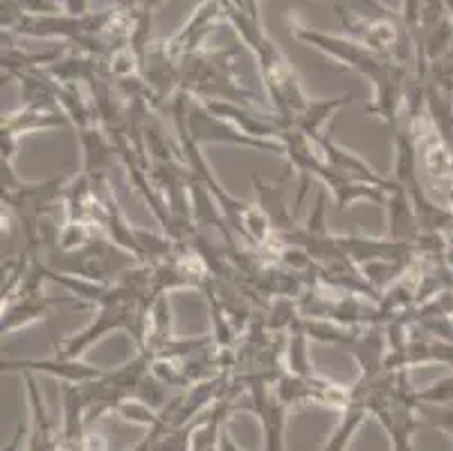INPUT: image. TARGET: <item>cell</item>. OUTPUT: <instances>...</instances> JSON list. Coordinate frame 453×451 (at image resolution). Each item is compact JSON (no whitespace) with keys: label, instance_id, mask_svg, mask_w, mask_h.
I'll list each match as a JSON object with an SVG mask.
<instances>
[{"label":"cell","instance_id":"obj_1","mask_svg":"<svg viewBox=\"0 0 453 451\" xmlns=\"http://www.w3.org/2000/svg\"><path fill=\"white\" fill-rule=\"evenodd\" d=\"M291 35L327 55L329 59L343 64L345 68L368 77L374 86V99L365 111L386 120L393 129L397 127L399 109L402 105H406V90H409L411 77H413V68L397 64L395 59L368 48L352 36L327 35V32L314 30L307 25H294Z\"/></svg>","mask_w":453,"mask_h":451},{"label":"cell","instance_id":"obj_2","mask_svg":"<svg viewBox=\"0 0 453 451\" xmlns=\"http://www.w3.org/2000/svg\"><path fill=\"white\" fill-rule=\"evenodd\" d=\"M180 90L203 102H234L255 105V95L246 90L234 73V50H208L180 57Z\"/></svg>","mask_w":453,"mask_h":451},{"label":"cell","instance_id":"obj_3","mask_svg":"<svg viewBox=\"0 0 453 451\" xmlns=\"http://www.w3.org/2000/svg\"><path fill=\"white\" fill-rule=\"evenodd\" d=\"M221 19H226L221 0H203L195 10V14L189 16L188 23L170 39H165L163 45L176 59L189 55V52H196V50L203 48V41L208 39V35L217 27Z\"/></svg>","mask_w":453,"mask_h":451},{"label":"cell","instance_id":"obj_4","mask_svg":"<svg viewBox=\"0 0 453 451\" xmlns=\"http://www.w3.org/2000/svg\"><path fill=\"white\" fill-rule=\"evenodd\" d=\"M90 0H64V12L70 16H84L88 14Z\"/></svg>","mask_w":453,"mask_h":451},{"label":"cell","instance_id":"obj_5","mask_svg":"<svg viewBox=\"0 0 453 451\" xmlns=\"http://www.w3.org/2000/svg\"><path fill=\"white\" fill-rule=\"evenodd\" d=\"M444 10H447V14L453 19V0H444Z\"/></svg>","mask_w":453,"mask_h":451},{"label":"cell","instance_id":"obj_6","mask_svg":"<svg viewBox=\"0 0 453 451\" xmlns=\"http://www.w3.org/2000/svg\"><path fill=\"white\" fill-rule=\"evenodd\" d=\"M329 3H334V5H339V0H329Z\"/></svg>","mask_w":453,"mask_h":451}]
</instances>
